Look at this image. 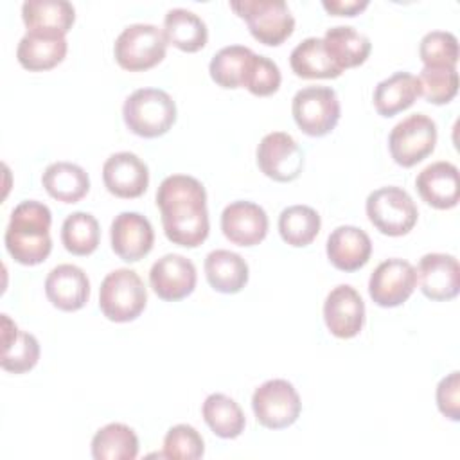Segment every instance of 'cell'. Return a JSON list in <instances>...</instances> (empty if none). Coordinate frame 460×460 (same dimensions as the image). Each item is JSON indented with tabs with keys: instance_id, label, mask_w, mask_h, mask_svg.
Wrapping results in <instances>:
<instances>
[{
	"instance_id": "1",
	"label": "cell",
	"mask_w": 460,
	"mask_h": 460,
	"mask_svg": "<svg viewBox=\"0 0 460 460\" xmlns=\"http://www.w3.org/2000/svg\"><path fill=\"white\" fill-rule=\"evenodd\" d=\"M156 207L167 239L185 248L199 246L208 235L207 190L189 174H171L156 190Z\"/></svg>"
},
{
	"instance_id": "2",
	"label": "cell",
	"mask_w": 460,
	"mask_h": 460,
	"mask_svg": "<svg viewBox=\"0 0 460 460\" xmlns=\"http://www.w3.org/2000/svg\"><path fill=\"white\" fill-rule=\"evenodd\" d=\"M50 223L52 214L45 203L36 199L18 203L4 235L9 255L23 266L43 262L52 250Z\"/></svg>"
},
{
	"instance_id": "3",
	"label": "cell",
	"mask_w": 460,
	"mask_h": 460,
	"mask_svg": "<svg viewBox=\"0 0 460 460\" xmlns=\"http://www.w3.org/2000/svg\"><path fill=\"white\" fill-rule=\"evenodd\" d=\"M122 119L128 129L144 138L165 135L176 122V104L160 88H138L122 104Z\"/></svg>"
},
{
	"instance_id": "4",
	"label": "cell",
	"mask_w": 460,
	"mask_h": 460,
	"mask_svg": "<svg viewBox=\"0 0 460 460\" xmlns=\"http://www.w3.org/2000/svg\"><path fill=\"white\" fill-rule=\"evenodd\" d=\"M147 291L135 270L119 268L110 271L99 288V307L111 322H131L144 311Z\"/></svg>"
},
{
	"instance_id": "5",
	"label": "cell",
	"mask_w": 460,
	"mask_h": 460,
	"mask_svg": "<svg viewBox=\"0 0 460 460\" xmlns=\"http://www.w3.org/2000/svg\"><path fill=\"white\" fill-rule=\"evenodd\" d=\"M165 34L153 23H131L124 27L113 45L115 61L129 72L153 68L165 58Z\"/></svg>"
},
{
	"instance_id": "6",
	"label": "cell",
	"mask_w": 460,
	"mask_h": 460,
	"mask_svg": "<svg viewBox=\"0 0 460 460\" xmlns=\"http://www.w3.org/2000/svg\"><path fill=\"white\" fill-rule=\"evenodd\" d=\"M230 7L246 22L250 34L270 47L293 34L295 18L284 0H235Z\"/></svg>"
},
{
	"instance_id": "7",
	"label": "cell",
	"mask_w": 460,
	"mask_h": 460,
	"mask_svg": "<svg viewBox=\"0 0 460 460\" xmlns=\"http://www.w3.org/2000/svg\"><path fill=\"white\" fill-rule=\"evenodd\" d=\"M367 216L370 223L385 235H406L417 223L419 210L411 196L395 185L376 189L368 194Z\"/></svg>"
},
{
	"instance_id": "8",
	"label": "cell",
	"mask_w": 460,
	"mask_h": 460,
	"mask_svg": "<svg viewBox=\"0 0 460 460\" xmlns=\"http://www.w3.org/2000/svg\"><path fill=\"white\" fill-rule=\"evenodd\" d=\"M340 101L331 86H305L298 90L291 102L296 126L309 137L331 133L340 120Z\"/></svg>"
},
{
	"instance_id": "9",
	"label": "cell",
	"mask_w": 460,
	"mask_h": 460,
	"mask_svg": "<svg viewBox=\"0 0 460 460\" xmlns=\"http://www.w3.org/2000/svg\"><path fill=\"white\" fill-rule=\"evenodd\" d=\"M437 124L424 113H413L397 122L388 135V149L401 167H413L433 153Z\"/></svg>"
},
{
	"instance_id": "10",
	"label": "cell",
	"mask_w": 460,
	"mask_h": 460,
	"mask_svg": "<svg viewBox=\"0 0 460 460\" xmlns=\"http://www.w3.org/2000/svg\"><path fill=\"white\" fill-rule=\"evenodd\" d=\"M252 410L261 426L268 429H284L291 426L302 410L300 395L286 379H268L255 388Z\"/></svg>"
},
{
	"instance_id": "11",
	"label": "cell",
	"mask_w": 460,
	"mask_h": 460,
	"mask_svg": "<svg viewBox=\"0 0 460 460\" xmlns=\"http://www.w3.org/2000/svg\"><path fill=\"white\" fill-rule=\"evenodd\" d=\"M257 165L268 178L288 183L300 176L304 153L289 133L273 131L264 135L257 146Z\"/></svg>"
},
{
	"instance_id": "12",
	"label": "cell",
	"mask_w": 460,
	"mask_h": 460,
	"mask_svg": "<svg viewBox=\"0 0 460 460\" xmlns=\"http://www.w3.org/2000/svg\"><path fill=\"white\" fill-rule=\"evenodd\" d=\"M417 288V271L411 262L392 257L377 264L368 279V295L381 307L404 304Z\"/></svg>"
},
{
	"instance_id": "13",
	"label": "cell",
	"mask_w": 460,
	"mask_h": 460,
	"mask_svg": "<svg viewBox=\"0 0 460 460\" xmlns=\"http://www.w3.org/2000/svg\"><path fill=\"white\" fill-rule=\"evenodd\" d=\"M196 266L180 253H165L149 270V284L158 298L176 302L196 288Z\"/></svg>"
},
{
	"instance_id": "14",
	"label": "cell",
	"mask_w": 460,
	"mask_h": 460,
	"mask_svg": "<svg viewBox=\"0 0 460 460\" xmlns=\"http://www.w3.org/2000/svg\"><path fill=\"white\" fill-rule=\"evenodd\" d=\"M323 320L336 338H354L365 323V302L349 284H340L329 291L323 302Z\"/></svg>"
},
{
	"instance_id": "15",
	"label": "cell",
	"mask_w": 460,
	"mask_h": 460,
	"mask_svg": "<svg viewBox=\"0 0 460 460\" xmlns=\"http://www.w3.org/2000/svg\"><path fill=\"white\" fill-rule=\"evenodd\" d=\"M104 187L117 198H138L149 185V169L135 153L119 151L102 165Z\"/></svg>"
},
{
	"instance_id": "16",
	"label": "cell",
	"mask_w": 460,
	"mask_h": 460,
	"mask_svg": "<svg viewBox=\"0 0 460 460\" xmlns=\"http://www.w3.org/2000/svg\"><path fill=\"white\" fill-rule=\"evenodd\" d=\"M221 230L237 246H255L268 234V216L261 205L237 199L223 208Z\"/></svg>"
},
{
	"instance_id": "17",
	"label": "cell",
	"mask_w": 460,
	"mask_h": 460,
	"mask_svg": "<svg viewBox=\"0 0 460 460\" xmlns=\"http://www.w3.org/2000/svg\"><path fill=\"white\" fill-rule=\"evenodd\" d=\"M110 239L113 252L126 262L144 259L155 243V232L149 219L138 212H120L111 221Z\"/></svg>"
},
{
	"instance_id": "18",
	"label": "cell",
	"mask_w": 460,
	"mask_h": 460,
	"mask_svg": "<svg viewBox=\"0 0 460 460\" xmlns=\"http://www.w3.org/2000/svg\"><path fill=\"white\" fill-rule=\"evenodd\" d=\"M415 271L420 291L431 300H451L460 291V266L455 255L426 253Z\"/></svg>"
},
{
	"instance_id": "19",
	"label": "cell",
	"mask_w": 460,
	"mask_h": 460,
	"mask_svg": "<svg viewBox=\"0 0 460 460\" xmlns=\"http://www.w3.org/2000/svg\"><path fill=\"white\" fill-rule=\"evenodd\" d=\"M415 187L420 198L433 208H453L460 198L458 167L446 160L433 162L417 174Z\"/></svg>"
},
{
	"instance_id": "20",
	"label": "cell",
	"mask_w": 460,
	"mask_h": 460,
	"mask_svg": "<svg viewBox=\"0 0 460 460\" xmlns=\"http://www.w3.org/2000/svg\"><path fill=\"white\" fill-rule=\"evenodd\" d=\"M45 295L61 311H77L90 298V280L75 264H58L45 279Z\"/></svg>"
},
{
	"instance_id": "21",
	"label": "cell",
	"mask_w": 460,
	"mask_h": 460,
	"mask_svg": "<svg viewBox=\"0 0 460 460\" xmlns=\"http://www.w3.org/2000/svg\"><path fill=\"white\" fill-rule=\"evenodd\" d=\"M325 252L334 268L341 271H356L368 262L372 241L365 230L352 225H341L329 234Z\"/></svg>"
},
{
	"instance_id": "22",
	"label": "cell",
	"mask_w": 460,
	"mask_h": 460,
	"mask_svg": "<svg viewBox=\"0 0 460 460\" xmlns=\"http://www.w3.org/2000/svg\"><path fill=\"white\" fill-rule=\"evenodd\" d=\"M66 56L65 34L27 31L16 49L18 63L31 72L50 70L59 65Z\"/></svg>"
},
{
	"instance_id": "23",
	"label": "cell",
	"mask_w": 460,
	"mask_h": 460,
	"mask_svg": "<svg viewBox=\"0 0 460 460\" xmlns=\"http://www.w3.org/2000/svg\"><path fill=\"white\" fill-rule=\"evenodd\" d=\"M40 359V343L34 334L18 329V325L2 314V358L0 367L13 374H23Z\"/></svg>"
},
{
	"instance_id": "24",
	"label": "cell",
	"mask_w": 460,
	"mask_h": 460,
	"mask_svg": "<svg viewBox=\"0 0 460 460\" xmlns=\"http://www.w3.org/2000/svg\"><path fill=\"white\" fill-rule=\"evenodd\" d=\"M22 20L27 31L66 34L75 20V9L66 0H25Z\"/></svg>"
},
{
	"instance_id": "25",
	"label": "cell",
	"mask_w": 460,
	"mask_h": 460,
	"mask_svg": "<svg viewBox=\"0 0 460 460\" xmlns=\"http://www.w3.org/2000/svg\"><path fill=\"white\" fill-rule=\"evenodd\" d=\"M205 277L219 293H239L248 282V264L235 252L212 250L205 257Z\"/></svg>"
},
{
	"instance_id": "26",
	"label": "cell",
	"mask_w": 460,
	"mask_h": 460,
	"mask_svg": "<svg viewBox=\"0 0 460 460\" xmlns=\"http://www.w3.org/2000/svg\"><path fill=\"white\" fill-rule=\"evenodd\" d=\"M41 183L49 196L63 203H77L90 190V178L86 171L72 162H54L47 165Z\"/></svg>"
},
{
	"instance_id": "27",
	"label": "cell",
	"mask_w": 460,
	"mask_h": 460,
	"mask_svg": "<svg viewBox=\"0 0 460 460\" xmlns=\"http://www.w3.org/2000/svg\"><path fill=\"white\" fill-rule=\"evenodd\" d=\"M291 70L304 79H334L343 70L331 59L323 40L311 36L302 40L289 54Z\"/></svg>"
},
{
	"instance_id": "28",
	"label": "cell",
	"mask_w": 460,
	"mask_h": 460,
	"mask_svg": "<svg viewBox=\"0 0 460 460\" xmlns=\"http://www.w3.org/2000/svg\"><path fill=\"white\" fill-rule=\"evenodd\" d=\"M420 95L419 79L410 72H395L377 83L374 90V106L379 115L394 117L410 108Z\"/></svg>"
},
{
	"instance_id": "29",
	"label": "cell",
	"mask_w": 460,
	"mask_h": 460,
	"mask_svg": "<svg viewBox=\"0 0 460 460\" xmlns=\"http://www.w3.org/2000/svg\"><path fill=\"white\" fill-rule=\"evenodd\" d=\"M164 34L167 43L183 52H196L203 49L208 40V29L201 16L183 7H174L165 13Z\"/></svg>"
},
{
	"instance_id": "30",
	"label": "cell",
	"mask_w": 460,
	"mask_h": 460,
	"mask_svg": "<svg viewBox=\"0 0 460 460\" xmlns=\"http://www.w3.org/2000/svg\"><path fill=\"white\" fill-rule=\"evenodd\" d=\"M331 59L341 68H352L361 63L370 54V40L350 25H336L325 31L322 38Z\"/></svg>"
},
{
	"instance_id": "31",
	"label": "cell",
	"mask_w": 460,
	"mask_h": 460,
	"mask_svg": "<svg viewBox=\"0 0 460 460\" xmlns=\"http://www.w3.org/2000/svg\"><path fill=\"white\" fill-rule=\"evenodd\" d=\"M137 455L138 437L122 422L102 426L92 438V456L95 460H133Z\"/></svg>"
},
{
	"instance_id": "32",
	"label": "cell",
	"mask_w": 460,
	"mask_h": 460,
	"mask_svg": "<svg viewBox=\"0 0 460 460\" xmlns=\"http://www.w3.org/2000/svg\"><path fill=\"white\" fill-rule=\"evenodd\" d=\"M203 419L214 435L235 438L244 431L246 419L241 406L225 394H210L201 406Z\"/></svg>"
},
{
	"instance_id": "33",
	"label": "cell",
	"mask_w": 460,
	"mask_h": 460,
	"mask_svg": "<svg viewBox=\"0 0 460 460\" xmlns=\"http://www.w3.org/2000/svg\"><path fill=\"white\" fill-rule=\"evenodd\" d=\"M320 226V214L309 205H291L279 216L280 237L284 243L295 248L311 244L318 235Z\"/></svg>"
},
{
	"instance_id": "34",
	"label": "cell",
	"mask_w": 460,
	"mask_h": 460,
	"mask_svg": "<svg viewBox=\"0 0 460 460\" xmlns=\"http://www.w3.org/2000/svg\"><path fill=\"white\" fill-rule=\"evenodd\" d=\"M253 50L244 45H228L219 49L208 65L210 77L221 88H241Z\"/></svg>"
},
{
	"instance_id": "35",
	"label": "cell",
	"mask_w": 460,
	"mask_h": 460,
	"mask_svg": "<svg viewBox=\"0 0 460 460\" xmlns=\"http://www.w3.org/2000/svg\"><path fill=\"white\" fill-rule=\"evenodd\" d=\"M101 228L90 212H72L61 225V243L74 255H90L97 250Z\"/></svg>"
},
{
	"instance_id": "36",
	"label": "cell",
	"mask_w": 460,
	"mask_h": 460,
	"mask_svg": "<svg viewBox=\"0 0 460 460\" xmlns=\"http://www.w3.org/2000/svg\"><path fill=\"white\" fill-rule=\"evenodd\" d=\"M417 79L420 95L431 104H446L458 92L456 66H422Z\"/></svg>"
},
{
	"instance_id": "37",
	"label": "cell",
	"mask_w": 460,
	"mask_h": 460,
	"mask_svg": "<svg viewBox=\"0 0 460 460\" xmlns=\"http://www.w3.org/2000/svg\"><path fill=\"white\" fill-rule=\"evenodd\" d=\"M419 58L424 66H456L458 40L447 31L426 32L419 45Z\"/></svg>"
},
{
	"instance_id": "38",
	"label": "cell",
	"mask_w": 460,
	"mask_h": 460,
	"mask_svg": "<svg viewBox=\"0 0 460 460\" xmlns=\"http://www.w3.org/2000/svg\"><path fill=\"white\" fill-rule=\"evenodd\" d=\"M205 453V442L199 431L189 424H176L169 428L164 437V458L198 460Z\"/></svg>"
},
{
	"instance_id": "39",
	"label": "cell",
	"mask_w": 460,
	"mask_h": 460,
	"mask_svg": "<svg viewBox=\"0 0 460 460\" xmlns=\"http://www.w3.org/2000/svg\"><path fill=\"white\" fill-rule=\"evenodd\" d=\"M280 81H282V75H280L279 65L268 56L253 52L244 74L243 86L257 97H268L279 90Z\"/></svg>"
},
{
	"instance_id": "40",
	"label": "cell",
	"mask_w": 460,
	"mask_h": 460,
	"mask_svg": "<svg viewBox=\"0 0 460 460\" xmlns=\"http://www.w3.org/2000/svg\"><path fill=\"white\" fill-rule=\"evenodd\" d=\"M437 406L451 420L460 419V372L453 370L437 385Z\"/></svg>"
},
{
	"instance_id": "41",
	"label": "cell",
	"mask_w": 460,
	"mask_h": 460,
	"mask_svg": "<svg viewBox=\"0 0 460 460\" xmlns=\"http://www.w3.org/2000/svg\"><path fill=\"white\" fill-rule=\"evenodd\" d=\"M322 5L336 16H356L368 5V0H322Z\"/></svg>"
}]
</instances>
